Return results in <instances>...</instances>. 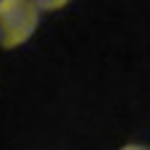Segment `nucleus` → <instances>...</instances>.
I'll return each mask as SVG.
<instances>
[{"mask_svg": "<svg viewBox=\"0 0 150 150\" xmlns=\"http://www.w3.org/2000/svg\"><path fill=\"white\" fill-rule=\"evenodd\" d=\"M39 26V8L34 0H0V47L16 49L26 44Z\"/></svg>", "mask_w": 150, "mask_h": 150, "instance_id": "obj_1", "label": "nucleus"}, {"mask_svg": "<svg viewBox=\"0 0 150 150\" xmlns=\"http://www.w3.org/2000/svg\"><path fill=\"white\" fill-rule=\"evenodd\" d=\"M34 3H36L39 11H60V8H65L70 0H34Z\"/></svg>", "mask_w": 150, "mask_h": 150, "instance_id": "obj_2", "label": "nucleus"}, {"mask_svg": "<svg viewBox=\"0 0 150 150\" xmlns=\"http://www.w3.org/2000/svg\"><path fill=\"white\" fill-rule=\"evenodd\" d=\"M122 150H150V148L148 145H135V142H132V145H124Z\"/></svg>", "mask_w": 150, "mask_h": 150, "instance_id": "obj_3", "label": "nucleus"}]
</instances>
